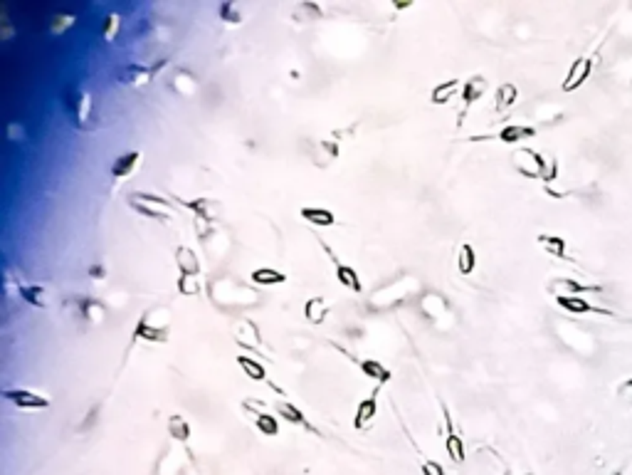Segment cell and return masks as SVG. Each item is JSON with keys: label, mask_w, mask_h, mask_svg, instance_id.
<instances>
[{"label": "cell", "mask_w": 632, "mask_h": 475, "mask_svg": "<svg viewBox=\"0 0 632 475\" xmlns=\"http://www.w3.org/2000/svg\"><path fill=\"white\" fill-rule=\"evenodd\" d=\"M185 208L195 213V223L203 221L208 226H213L215 221H220V213H223V206L213 198H195V201H180Z\"/></svg>", "instance_id": "8992f818"}, {"label": "cell", "mask_w": 632, "mask_h": 475, "mask_svg": "<svg viewBox=\"0 0 632 475\" xmlns=\"http://www.w3.org/2000/svg\"><path fill=\"white\" fill-rule=\"evenodd\" d=\"M67 307L74 309V317L84 319V322H89V324L102 322V317H104V307L92 297H72V299H67Z\"/></svg>", "instance_id": "52a82bcc"}, {"label": "cell", "mask_w": 632, "mask_h": 475, "mask_svg": "<svg viewBox=\"0 0 632 475\" xmlns=\"http://www.w3.org/2000/svg\"><path fill=\"white\" fill-rule=\"evenodd\" d=\"M89 275H92L94 280H104V268H97V265H94V268L89 270Z\"/></svg>", "instance_id": "74e56055"}, {"label": "cell", "mask_w": 632, "mask_h": 475, "mask_svg": "<svg viewBox=\"0 0 632 475\" xmlns=\"http://www.w3.org/2000/svg\"><path fill=\"white\" fill-rule=\"evenodd\" d=\"M511 161L519 173L526 178H544V181H554L556 178V159L544 156V154L534 151V149H516L511 154Z\"/></svg>", "instance_id": "6da1fadb"}, {"label": "cell", "mask_w": 632, "mask_h": 475, "mask_svg": "<svg viewBox=\"0 0 632 475\" xmlns=\"http://www.w3.org/2000/svg\"><path fill=\"white\" fill-rule=\"evenodd\" d=\"M326 314H329V302H326L324 297L307 299V304H304V317H307L309 322L321 324L326 319Z\"/></svg>", "instance_id": "7402d4cb"}, {"label": "cell", "mask_w": 632, "mask_h": 475, "mask_svg": "<svg viewBox=\"0 0 632 475\" xmlns=\"http://www.w3.org/2000/svg\"><path fill=\"white\" fill-rule=\"evenodd\" d=\"M274 408H277V413H279V416H284L289 423H294V426H302V428H307V431L316 433V428L312 426V423L307 421V416H304V411H302V408H297V406H294V404H289V401H277V404H274Z\"/></svg>", "instance_id": "d6986e66"}, {"label": "cell", "mask_w": 632, "mask_h": 475, "mask_svg": "<svg viewBox=\"0 0 632 475\" xmlns=\"http://www.w3.org/2000/svg\"><path fill=\"white\" fill-rule=\"evenodd\" d=\"M445 426H447V438H445V451H447V456L452 458L455 463H464V443H462V438L457 436V431H455L452 416H450L447 408H445Z\"/></svg>", "instance_id": "7c38bea8"}, {"label": "cell", "mask_w": 632, "mask_h": 475, "mask_svg": "<svg viewBox=\"0 0 632 475\" xmlns=\"http://www.w3.org/2000/svg\"><path fill=\"white\" fill-rule=\"evenodd\" d=\"M200 285H198V277H178V292L185 294V297H193V294H198Z\"/></svg>", "instance_id": "836d02e7"}, {"label": "cell", "mask_w": 632, "mask_h": 475, "mask_svg": "<svg viewBox=\"0 0 632 475\" xmlns=\"http://www.w3.org/2000/svg\"><path fill=\"white\" fill-rule=\"evenodd\" d=\"M302 218L307 223H312V226H319V228H331L336 223V216L329 211V208H302Z\"/></svg>", "instance_id": "ffe728a7"}, {"label": "cell", "mask_w": 632, "mask_h": 475, "mask_svg": "<svg viewBox=\"0 0 632 475\" xmlns=\"http://www.w3.org/2000/svg\"><path fill=\"white\" fill-rule=\"evenodd\" d=\"M20 297L28 299L30 304H35V307H47L49 299H47V292H45V287H40V285H23L20 287Z\"/></svg>", "instance_id": "f1b7e54d"}, {"label": "cell", "mask_w": 632, "mask_h": 475, "mask_svg": "<svg viewBox=\"0 0 632 475\" xmlns=\"http://www.w3.org/2000/svg\"><path fill=\"white\" fill-rule=\"evenodd\" d=\"M358 367H361V372H363L365 377L373 379V382H378V384H385L390 379V372L380 362H375V359H361Z\"/></svg>", "instance_id": "cb8c5ba5"}, {"label": "cell", "mask_w": 632, "mask_h": 475, "mask_svg": "<svg viewBox=\"0 0 632 475\" xmlns=\"http://www.w3.org/2000/svg\"><path fill=\"white\" fill-rule=\"evenodd\" d=\"M534 134L536 132L531 127H504L499 132V139L504 144H516V142H521V139H531Z\"/></svg>", "instance_id": "4dcf8cb0"}, {"label": "cell", "mask_w": 632, "mask_h": 475, "mask_svg": "<svg viewBox=\"0 0 632 475\" xmlns=\"http://www.w3.org/2000/svg\"><path fill=\"white\" fill-rule=\"evenodd\" d=\"M484 92H486V79L481 77V74H476V77L467 79V82H464V87H462L464 109H462V114H460V117L464 119V114H467V109L472 107V104L476 102V99H481V94H484Z\"/></svg>", "instance_id": "ac0fdd59"}, {"label": "cell", "mask_w": 632, "mask_h": 475, "mask_svg": "<svg viewBox=\"0 0 632 475\" xmlns=\"http://www.w3.org/2000/svg\"><path fill=\"white\" fill-rule=\"evenodd\" d=\"M420 468H423V475H447L445 473V468L440 466L438 461H423V466Z\"/></svg>", "instance_id": "d590c367"}, {"label": "cell", "mask_w": 632, "mask_h": 475, "mask_svg": "<svg viewBox=\"0 0 632 475\" xmlns=\"http://www.w3.org/2000/svg\"><path fill=\"white\" fill-rule=\"evenodd\" d=\"M129 206L136 213L146 218H153V221H173L175 218V208L168 198L153 196V193H144V191H134L129 193Z\"/></svg>", "instance_id": "3957f363"}, {"label": "cell", "mask_w": 632, "mask_h": 475, "mask_svg": "<svg viewBox=\"0 0 632 475\" xmlns=\"http://www.w3.org/2000/svg\"><path fill=\"white\" fill-rule=\"evenodd\" d=\"M238 367L242 369L245 377L252 379V382H267V369H264L262 364L257 362V359L240 354V357H238Z\"/></svg>", "instance_id": "44dd1931"}, {"label": "cell", "mask_w": 632, "mask_h": 475, "mask_svg": "<svg viewBox=\"0 0 632 475\" xmlns=\"http://www.w3.org/2000/svg\"><path fill=\"white\" fill-rule=\"evenodd\" d=\"M119 23H122V20H119V15H114V13H109L107 18H104V25H102V38H104V42H112V40L117 38V33H119Z\"/></svg>", "instance_id": "d6a6232c"}, {"label": "cell", "mask_w": 632, "mask_h": 475, "mask_svg": "<svg viewBox=\"0 0 632 475\" xmlns=\"http://www.w3.org/2000/svg\"><path fill=\"white\" fill-rule=\"evenodd\" d=\"M175 263H178L180 277H198L200 275L198 255H195L190 248H185V245H180V248L175 250Z\"/></svg>", "instance_id": "2e32d148"}, {"label": "cell", "mask_w": 632, "mask_h": 475, "mask_svg": "<svg viewBox=\"0 0 632 475\" xmlns=\"http://www.w3.org/2000/svg\"><path fill=\"white\" fill-rule=\"evenodd\" d=\"M321 245H324V250L331 255V260H334V265H336V277H339V282L344 285V287L353 290V292H361V290H363V285H361V280H358V273H356L353 268H349V265L341 263V260L336 258L334 253H331V248H329V245H326V243H321Z\"/></svg>", "instance_id": "5bb4252c"}, {"label": "cell", "mask_w": 632, "mask_h": 475, "mask_svg": "<svg viewBox=\"0 0 632 475\" xmlns=\"http://www.w3.org/2000/svg\"><path fill=\"white\" fill-rule=\"evenodd\" d=\"M158 309H148L146 314L141 317V322L136 324V337L146 339V342H165L168 339V329H170V322H163L158 324L156 319Z\"/></svg>", "instance_id": "277c9868"}, {"label": "cell", "mask_w": 632, "mask_h": 475, "mask_svg": "<svg viewBox=\"0 0 632 475\" xmlns=\"http://www.w3.org/2000/svg\"><path fill=\"white\" fill-rule=\"evenodd\" d=\"M613 475H623V473H620V471H618V473H613Z\"/></svg>", "instance_id": "f35d334b"}, {"label": "cell", "mask_w": 632, "mask_h": 475, "mask_svg": "<svg viewBox=\"0 0 632 475\" xmlns=\"http://www.w3.org/2000/svg\"><path fill=\"white\" fill-rule=\"evenodd\" d=\"M375 411H378V401H375V391H373L370 396H365L363 401L358 404V408H356V416H353V426L361 428V431H365V428L373 423Z\"/></svg>", "instance_id": "e0dca14e"}, {"label": "cell", "mask_w": 632, "mask_h": 475, "mask_svg": "<svg viewBox=\"0 0 632 475\" xmlns=\"http://www.w3.org/2000/svg\"><path fill=\"white\" fill-rule=\"evenodd\" d=\"M474 265H476V255H474V248L469 243H464L462 248H460V258H457V268L462 275H472L474 273Z\"/></svg>", "instance_id": "1f68e13d"}, {"label": "cell", "mask_w": 632, "mask_h": 475, "mask_svg": "<svg viewBox=\"0 0 632 475\" xmlns=\"http://www.w3.org/2000/svg\"><path fill=\"white\" fill-rule=\"evenodd\" d=\"M139 166H141V151H129V154H124V156H119L117 161H114V166H112L114 181L117 183L127 181V178L131 176Z\"/></svg>", "instance_id": "4fadbf2b"}, {"label": "cell", "mask_w": 632, "mask_h": 475, "mask_svg": "<svg viewBox=\"0 0 632 475\" xmlns=\"http://www.w3.org/2000/svg\"><path fill=\"white\" fill-rule=\"evenodd\" d=\"M64 109H67L69 119L77 129L82 132H89L94 127V102H92V94L82 87H67L64 92Z\"/></svg>", "instance_id": "7a4b0ae2"}, {"label": "cell", "mask_w": 632, "mask_h": 475, "mask_svg": "<svg viewBox=\"0 0 632 475\" xmlns=\"http://www.w3.org/2000/svg\"><path fill=\"white\" fill-rule=\"evenodd\" d=\"M600 285H580L570 277H556L549 282V292H554L556 297H578L583 292H600Z\"/></svg>", "instance_id": "ba28073f"}, {"label": "cell", "mask_w": 632, "mask_h": 475, "mask_svg": "<svg viewBox=\"0 0 632 475\" xmlns=\"http://www.w3.org/2000/svg\"><path fill=\"white\" fill-rule=\"evenodd\" d=\"M220 15H223L228 23H240V13H235V3H225L220 8Z\"/></svg>", "instance_id": "8d00e7d4"}, {"label": "cell", "mask_w": 632, "mask_h": 475, "mask_svg": "<svg viewBox=\"0 0 632 475\" xmlns=\"http://www.w3.org/2000/svg\"><path fill=\"white\" fill-rule=\"evenodd\" d=\"M590 69H593V59L590 57L573 59V64H570V69H568V74H566L561 89H563V92H575V89H578L580 84L590 77Z\"/></svg>", "instance_id": "9c48e42d"}, {"label": "cell", "mask_w": 632, "mask_h": 475, "mask_svg": "<svg viewBox=\"0 0 632 475\" xmlns=\"http://www.w3.org/2000/svg\"><path fill=\"white\" fill-rule=\"evenodd\" d=\"M309 147H314V151H307L309 159H312V164H316V166H329L334 159H339V144L336 142H329V139H321V142H307Z\"/></svg>", "instance_id": "30bf717a"}, {"label": "cell", "mask_w": 632, "mask_h": 475, "mask_svg": "<svg viewBox=\"0 0 632 475\" xmlns=\"http://www.w3.org/2000/svg\"><path fill=\"white\" fill-rule=\"evenodd\" d=\"M254 426H257V431L262 433V436H279L277 418L269 416V413H264V411L254 413Z\"/></svg>", "instance_id": "f546056e"}, {"label": "cell", "mask_w": 632, "mask_h": 475, "mask_svg": "<svg viewBox=\"0 0 632 475\" xmlns=\"http://www.w3.org/2000/svg\"><path fill=\"white\" fill-rule=\"evenodd\" d=\"M615 396H618V401L623 404V406H632V377L625 379V382L620 384L618 391H615Z\"/></svg>", "instance_id": "e575fe53"}, {"label": "cell", "mask_w": 632, "mask_h": 475, "mask_svg": "<svg viewBox=\"0 0 632 475\" xmlns=\"http://www.w3.org/2000/svg\"><path fill=\"white\" fill-rule=\"evenodd\" d=\"M252 282L264 285V287H269V285H282V282H287V275L279 273V270H272V268H257V270H252Z\"/></svg>", "instance_id": "d4e9b609"}, {"label": "cell", "mask_w": 632, "mask_h": 475, "mask_svg": "<svg viewBox=\"0 0 632 475\" xmlns=\"http://www.w3.org/2000/svg\"><path fill=\"white\" fill-rule=\"evenodd\" d=\"M516 99H519V89L514 87V84H501L499 89H496V102H494V109L496 112H506L509 107H514Z\"/></svg>", "instance_id": "603a6c76"}, {"label": "cell", "mask_w": 632, "mask_h": 475, "mask_svg": "<svg viewBox=\"0 0 632 475\" xmlns=\"http://www.w3.org/2000/svg\"><path fill=\"white\" fill-rule=\"evenodd\" d=\"M3 396L8 399V401H13L15 406L30 408V411H37V408H47L49 406V399L45 396V394L30 391V389H5Z\"/></svg>", "instance_id": "5b68a950"}, {"label": "cell", "mask_w": 632, "mask_h": 475, "mask_svg": "<svg viewBox=\"0 0 632 475\" xmlns=\"http://www.w3.org/2000/svg\"><path fill=\"white\" fill-rule=\"evenodd\" d=\"M163 67V64H153V67H141V64H129V67H124L122 72H119V82H127V84H146L153 79V74L158 72V69Z\"/></svg>", "instance_id": "8fae6325"}, {"label": "cell", "mask_w": 632, "mask_h": 475, "mask_svg": "<svg viewBox=\"0 0 632 475\" xmlns=\"http://www.w3.org/2000/svg\"><path fill=\"white\" fill-rule=\"evenodd\" d=\"M556 302H558V307H563L566 312L570 314H603V317H610V312H605L603 307H595V304H590L588 299L583 297H556Z\"/></svg>", "instance_id": "9a60e30c"}, {"label": "cell", "mask_w": 632, "mask_h": 475, "mask_svg": "<svg viewBox=\"0 0 632 475\" xmlns=\"http://www.w3.org/2000/svg\"><path fill=\"white\" fill-rule=\"evenodd\" d=\"M168 436L178 443H185L190 438V426L180 413H175V416L168 418Z\"/></svg>", "instance_id": "4316f807"}, {"label": "cell", "mask_w": 632, "mask_h": 475, "mask_svg": "<svg viewBox=\"0 0 632 475\" xmlns=\"http://www.w3.org/2000/svg\"><path fill=\"white\" fill-rule=\"evenodd\" d=\"M539 245L546 250L549 255H554V258H566V240L558 238V236H549V233H541L539 238Z\"/></svg>", "instance_id": "83f0119b"}, {"label": "cell", "mask_w": 632, "mask_h": 475, "mask_svg": "<svg viewBox=\"0 0 632 475\" xmlns=\"http://www.w3.org/2000/svg\"><path fill=\"white\" fill-rule=\"evenodd\" d=\"M457 89H460L457 79H445V82H440L438 87L433 89L430 99H433L435 104H447L450 99H452L455 94H457Z\"/></svg>", "instance_id": "484cf974"}]
</instances>
